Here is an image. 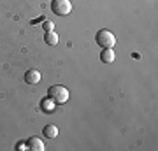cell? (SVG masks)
<instances>
[{
  "label": "cell",
  "instance_id": "5b68a950",
  "mask_svg": "<svg viewBox=\"0 0 158 151\" xmlns=\"http://www.w3.org/2000/svg\"><path fill=\"white\" fill-rule=\"evenodd\" d=\"M27 148L30 151H42L44 149V141L40 139V137H30L27 141Z\"/></svg>",
  "mask_w": 158,
  "mask_h": 151
},
{
  "label": "cell",
  "instance_id": "277c9868",
  "mask_svg": "<svg viewBox=\"0 0 158 151\" xmlns=\"http://www.w3.org/2000/svg\"><path fill=\"white\" fill-rule=\"evenodd\" d=\"M40 79H42V76H40V72L37 69H30V70H27V74H25V81L28 84H39Z\"/></svg>",
  "mask_w": 158,
  "mask_h": 151
},
{
  "label": "cell",
  "instance_id": "6da1fadb",
  "mask_svg": "<svg viewBox=\"0 0 158 151\" xmlns=\"http://www.w3.org/2000/svg\"><path fill=\"white\" fill-rule=\"evenodd\" d=\"M48 99L53 100L56 106H60V104H65V102L70 99V91H69L65 86H62V84H53V86L48 90Z\"/></svg>",
  "mask_w": 158,
  "mask_h": 151
},
{
  "label": "cell",
  "instance_id": "52a82bcc",
  "mask_svg": "<svg viewBox=\"0 0 158 151\" xmlns=\"http://www.w3.org/2000/svg\"><path fill=\"white\" fill-rule=\"evenodd\" d=\"M42 134H44V137H48V139H55L58 135V127L56 125H48V127H44Z\"/></svg>",
  "mask_w": 158,
  "mask_h": 151
},
{
  "label": "cell",
  "instance_id": "8992f818",
  "mask_svg": "<svg viewBox=\"0 0 158 151\" xmlns=\"http://www.w3.org/2000/svg\"><path fill=\"white\" fill-rule=\"evenodd\" d=\"M100 60L104 63H113L114 60H116V55H114L113 48H106V49H102L100 53Z\"/></svg>",
  "mask_w": 158,
  "mask_h": 151
},
{
  "label": "cell",
  "instance_id": "30bf717a",
  "mask_svg": "<svg viewBox=\"0 0 158 151\" xmlns=\"http://www.w3.org/2000/svg\"><path fill=\"white\" fill-rule=\"evenodd\" d=\"M42 28H44L46 32H51V30H53L55 27H53V23H51V21H44V25H42Z\"/></svg>",
  "mask_w": 158,
  "mask_h": 151
},
{
  "label": "cell",
  "instance_id": "9c48e42d",
  "mask_svg": "<svg viewBox=\"0 0 158 151\" xmlns=\"http://www.w3.org/2000/svg\"><path fill=\"white\" fill-rule=\"evenodd\" d=\"M55 106H56V104H55L53 100H49V99H48V100H42V102H40V107H42L46 112H51Z\"/></svg>",
  "mask_w": 158,
  "mask_h": 151
},
{
  "label": "cell",
  "instance_id": "7a4b0ae2",
  "mask_svg": "<svg viewBox=\"0 0 158 151\" xmlns=\"http://www.w3.org/2000/svg\"><path fill=\"white\" fill-rule=\"evenodd\" d=\"M95 40H97V44L100 46V48H114V44H116V37H114L113 32H109V30H98L95 35Z\"/></svg>",
  "mask_w": 158,
  "mask_h": 151
},
{
  "label": "cell",
  "instance_id": "ba28073f",
  "mask_svg": "<svg viewBox=\"0 0 158 151\" xmlns=\"http://www.w3.org/2000/svg\"><path fill=\"white\" fill-rule=\"evenodd\" d=\"M44 40H46L49 46H56V44H58V34H56V32H53V30H51V32H46Z\"/></svg>",
  "mask_w": 158,
  "mask_h": 151
},
{
  "label": "cell",
  "instance_id": "3957f363",
  "mask_svg": "<svg viewBox=\"0 0 158 151\" xmlns=\"http://www.w3.org/2000/svg\"><path fill=\"white\" fill-rule=\"evenodd\" d=\"M51 11L58 16H67L72 11V4H70V0H53L51 2Z\"/></svg>",
  "mask_w": 158,
  "mask_h": 151
}]
</instances>
